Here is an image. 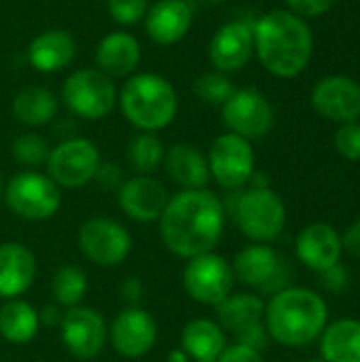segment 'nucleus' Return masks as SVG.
Here are the masks:
<instances>
[{
  "instance_id": "nucleus-1",
  "label": "nucleus",
  "mask_w": 360,
  "mask_h": 362,
  "mask_svg": "<svg viewBox=\"0 0 360 362\" xmlns=\"http://www.w3.org/2000/svg\"><path fill=\"white\" fill-rule=\"evenodd\" d=\"M223 202L208 189H185L176 193L161 214L163 244L185 259L212 252L223 235Z\"/></svg>"
},
{
  "instance_id": "nucleus-2",
  "label": "nucleus",
  "mask_w": 360,
  "mask_h": 362,
  "mask_svg": "<svg viewBox=\"0 0 360 362\" xmlns=\"http://www.w3.org/2000/svg\"><path fill=\"white\" fill-rule=\"evenodd\" d=\"M255 55L278 78L301 74L314 51V36L306 19L289 8H274L252 21Z\"/></svg>"
},
{
  "instance_id": "nucleus-3",
  "label": "nucleus",
  "mask_w": 360,
  "mask_h": 362,
  "mask_svg": "<svg viewBox=\"0 0 360 362\" xmlns=\"http://www.w3.org/2000/svg\"><path fill=\"white\" fill-rule=\"evenodd\" d=\"M263 322L274 341L286 348H301L323 335L329 325V308L327 301L312 288L289 286L272 295L265 305Z\"/></svg>"
},
{
  "instance_id": "nucleus-4",
  "label": "nucleus",
  "mask_w": 360,
  "mask_h": 362,
  "mask_svg": "<svg viewBox=\"0 0 360 362\" xmlns=\"http://www.w3.org/2000/svg\"><path fill=\"white\" fill-rule=\"evenodd\" d=\"M117 104L129 125L155 134L176 119L180 100L176 87L163 74L136 72L123 81Z\"/></svg>"
},
{
  "instance_id": "nucleus-5",
  "label": "nucleus",
  "mask_w": 360,
  "mask_h": 362,
  "mask_svg": "<svg viewBox=\"0 0 360 362\" xmlns=\"http://www.w3.org/2000/svg\"><path fill=\"white\" fill-rule=\"evenodd\" d=\"M117 83L95 66L72 70L59 89V104L85 121H100L108 117L117 106Z\"/></svg>"
},
{
  "instance_id": "nucleus-6",
  "label": "nucleus",
  "mask_w": 360,
  "mask_h": 362,
  "mask_svg": "<svg viewBox=\"0 0 360 362\" xmlns=\"http://www.w3.org/2000/svg\"><path fill=\"white\" fill-rule=\"evenodd\" d=\"M236 223L252 242H274L286 225V206L269 187H252L236 202Z\"/></svg>"
},
{
  "instance_id": "nucleus-7",
  "label": "nucleus",
  "mask_w": 360,
  "mask_h": 362,
  "mask_svg": "<svg viewBox=\"0 0 360 362\" xmlns=\"http://www.w3.org/2000/svg\"><path fill=\"white\" fill-rule=\"evenodd\" d=\"M4 202L13 214L28 221H45L53 216L62 204L59 187L40 172H19L15 174L6 189Z\"/></svg>"
},
{
  "instance_id": "nucleus-8",
  "label": "nucleus",
  "mask_w": 360,
  "mask_h": 362,
  "mask_svg": "<svg viewBox=\"0 0 360 362\" xmlns=\"http://www.w3.org/2000/svg\"><path fill=\"white\" fill-rule=\"evenodd\" d=\"M100 151L87 138H68L51 148L47 159V176L66 189H81L95 178L100 168Z\"/></svg>"
},
{
  "instance_id": "nucleus-9",
  "label": "nucleus",
  "mask_w": 360,
  "mask_h": 362,
  "mask_svg": "<svg viewBox=\"0 0 360 362\" xmlns=\"http://www.w3.org/2000/svg\"><path fill=\"white\" fill-rule=\"evenodd\" d=\"M208 170L223 189L238 191L255 176V151L250 140L231 132L221 134L208 151Z\"/></svg>"
},
{
  "instance_id": "nucleus-10",
  "label": "nucleus",
  "mask_w": 360,
  "mask_h": 362,
  "mask_svg": "<svg viewBox=\"0 0 360 362\" xmlns=\"http://www.w3.org/2000/svg\"><path fill=\"white\" fill-rule=\"evenodd\" d=\"M182 284L191 299L216 308L231 295L236 276L231 265L221 255L206 252L193 257L187 263L182 274Z\"/></svg>"
},
{
  "instance_id": "nucleus-11",
  "label": "nucleus",
  "mask_w": 360,
  "mask_h": 362,
  "mask_svg": "<svg viewBox=\"0 0 360 362\" xmlns=\"http://www.w3.org/2000/svg\"><path fill=\"white\" fill-rule=\"evenodd\" d=\"M225 127L246 140H259L274 127V108L255 87H242L221 106Z\"/></svg>"
},
{
  "instance_id": "nucleus-12",
  "label": "nucleus",
  "mask_w": 360,
  "mask_h": 362,
  "mask_svg": "<svg viewBox=\"0 0 360 362\" xmlns=\"http://www.w3.org/2000/svg\"><path fill=\"white\" fill-rule=\"evenodd\" d=\"M79 246L95 265L115 267L127 259L132 238L127 229L112 218H91L79 231Z\"/></svg>"
},
{
  "instance_id": "nucleus-13",
  "label": "nucleus",
  "mask_w": 360,
  "mask_h": 362,
  "mask_svg": "<svg viewBox=\"0 0 360 362\" xmlns=\"http://www.w3.org/2000/svg\"><path fill=\"white\" fill-rule=\"evenodd\" d=\"M255 55L252 23L246 19H233L223 23L208 42V59L214 70L223 74L238 72Z\"/></svg>"
},
{
  "instance_id": "nucleus-14",
  "label": "nucleus",
  "mask_w": 360,
  "mask_h": 362,
  "mask_svg": "<svg viewBox=\"0 0 360 362\" xmlns=\"http://www.w3.org/2000/svg\"><path fill=\"white\" fill-rule=\"evenodd\" d=\"M314 110L335 123H352L360 119V83L350 76H325L312 89Z\"/></svg>"
},
{
  "instance_id": "nucleus-15",
  "label": "nucleus",
  "mask_w": 360,
  "mask_h": 362,
  "mask_svg": "<svg viewBox=\"0 0 360 362\" xmlns=\"http://www.w3.org/2000/svg\"><path fill=\"white\" fill-rule=\"evenodd\" d=\"M195 8L191 0H153L144 15V32L159 47L178 45L193 28Z\"/></svg>"
},
{
  "instance_id": "nucleus-16",
  "label": "nucleus",
  "mask_w": 360,
  "mask_h": 362,
  "mask_svg": "<svg viewBox=\"0 0 360 362\" xmlns=\"http://www.w3.org/2000/svg\"><path fill=\"white\" fill-rule=\"evenodd\" d=\"M62 339L72 356L91 361L106 341L104 318L93 308H70L62 318Z\"/></svg>"
},
{
  "instance_id": "nucleus-17",
  "label": "nucleus",
  "mask_w": 360,
  "mask_h": 362,
  "mask_svg": "<svg viewBox=\"0 0 360 362\" xmlns=\"http://www.w3.org/2000/svg\"><path fill=\"white\" fill-rule=\"evenodd\" d=\"M93 62L95 68L112 81H125L138 72V66L142 62V45L132 32L112 30L98 40Z\"/></svg>"
},
{
  "instance_id": "nucleus-18",
  "label": "nucleus",
  "mask_w": 360,
  "mask_h": 362,
  "mask_svg": "<svg viewBox=\"0 0 360 362\" xmlns=\"http://www.w3.org/2000/svg\"><path fill=\"white\" fill-rule=\"evenodd\" d=\"M295 252L308 269L325 274L342 261V235L329 223H310L299 231Z\"/></svg>"
},
{
  "instance_id": "nucleus-19",
  "label": "nucleus",
  "mask_w": 360,
  "mask_h": 362,
  "mask_svg": "<svg viewBox=\"0 0 360 362\" xmlns=\"http://www.w3.org/2000/svg\"><path fill=\"white\" fill-rule=\"evenodd\" d=\"M119 206L121 210L140 223H151L161 218L170 195L168 189L153 176H134L119 187Z\"/></svg>"
},
{
  "instance_id": "nucleus-20",
  "label": "nucleus",
  "mask_w": 360,
  "mask_h": 362,
  "mask_svg": "<svg viewBox=\"0 0 360 362\" xmlns=\"http://www.w3.org/2000/svg\"><path fill=\"white\" fill-rule=\"evenodd\" d=\"M79 53L76 38L64 28L38 32L28 45V62L40 74H57L66 70Z\"/></svg>"
},
{
  "instance_id": "nucleus-21",
  "label": "nucleus",
  "mask_w": 360,
  "mask_h": 362,
  "mask_svg": "<svg viewBox=\"0 0 360 362\" xmlns=\"http://www.w3.org/2000/svg\"><path fill=\"white\" fill-rule=\"evenodd\" d=\"M110 341L112 348L127 358L144 356L157 341V325L149 312L129 308L115 318L110 327Z\"/></svg>"
},
{
  "instance_id": "nucleus-22",
  "label": "nucleus",
  "mask_w": 360,
  "mask_h": 362,
  "mask_svg": "<svg viewBox=\"0 0 360 362\" xmlns=\"http://www.w3.org/2000/svg\"><path fill=\"white\" fill-rule=\"evenodd\" d=\"M36 276L34 255L15 242L0 246V297L15 299L25 293Z\"/></svg>"
},
{
  "instance_id": "nucleus-23",
  "label": "nucleus",
  "mask_w": 360,
  "mask_h": 362,
  "mask_svg": "<svg viewBox=\"0 0 360 362\" xmlns=\"http://www.w3.org/2000/svg\"><path fill=\"white\" fill-rule=\"evenodd\" d=\"M161 165L166 168L168 176L182 189H206L210 180L206 155L197 146L187 142L170 146L163 155Z\"/></svg>"
},
{
  "instance_id": "nucleus-24",
  "label": "nucleus",
  "mask_w": 360,
  "mask_h": 362,
  "mask_svg": "<svg viewBox=\"0 0 360 362\" xmlns=\"http://www.w3.org/2000/svg\"><path fill=\"white\" fill-rule=\"evenodd\" d=\"M13 117L25 127H42L49 125L59 110V95H55L49 87L30 85L15 93L11 102Z\"/></svg>"
},
{
  "instance_id": "nucleus-25",
  "label": "nucleus",
  "mask_w": 360,
  "mask_h": 362,
  "mask_svg": "<svg viewBox=\"0 0 360 362\" xmlns=\"http://www.w3.org/2000/svg\"><path fill=\"white\" fill-rule=\"evenodd\" d=\"M280 263H282V259L278 257V252L272 246L252 244L238 252L231 269H233V276L242 284L255 286V288H265L272 282V278L276 276Z\"/></svg>"
},
{
  "instance_id": "nucleus-26",
  "label": "nucleus",
  "mask_w": 360,
  "mask_h": 362,
  "mask_svg": "<svg viewBox=\"0 0 360 362\" xmlns=\"http://www.w3.org/2000/svg\"><path fill=\"white\" fill-rule=\"evenodd\" d=\"M219 320L223 329L236 333L240 339L259 327H263V316H265V303L257 295H229L223 303L216 305Z\"/></svg>"
},
{
  "instance_id": "nucleus-27",
  "label": "nucleus",
  "mask_w": 360,
  "mask_h": 362,
  "mask_svg": "<svg viewBox=\"0 0 360 362\" xmlns=\"http://www.w3.org/2000/svg\"><path fill=\"white\" fill-rule=\"evenodd\" d=\"M318 341L325 362H360V320L339 318L329 322Z\"/></svg>"
},
{
  "instance_id": "nucleus-28",
  "label": "nucleus",
  "mask_w": 360,
  "mask_h": 362,
  "mask_svg": "<svg viewBox=\"0 0 360 362\" xmlns=\"http://www.w3.org/2000/svg\"><path fill=\"white\" fill-rule=\"evenodd\" d=\"M182 348L185 352L197 362H216L227 348L223 329L206 318L193 320L182 331Z\"/></svg>"
},
{
  "instance_id": "nucleus-29",
  "label": "nucleus",
  "mask_w": 360,
  "mask_h": 362,
  "mask_svg": "<svg viewBox=\"0 0 360 362\" xmlns=\"http://www.w3.org/2000/svg\"><path fill=\"white\" fill-rule=\"evenodd\" d=\"M38 333V314L36 310L21 301L11 299L0 308V335L11 344H28Z\"/></svg>"
},
{
  "instance_id": "nucleus-30",
  "label": "nucleus",
  "mask_w": 360,
  "mask_h": 362,
  "mask_svg": "<svg viewBox=\"0 0 360 362\" xmlns=\"http://www.w3.org/2000/svg\"><path fill=\"white\" fill-rule=\"evenodd\" d=\"M163 155L166 148L161 140L151 132L136 134L127 144V161L138 176H151L163 163Z\"/></svg>"
},
{
  "instance_id": "nucleus-31",
  "label": "nucleus",
  "mask_w": 360,
  "mask_h": 362,
  "mask_svg": "<svg viewBox=\"0 0 360 362\" xmlns=\"http://www.w3.org/2000/svg\"><path fill=\"white\" fill-rule=\"evenodd\" d=\"M53 297L57 303L66 305V308H76V303H81V299L85 297L87 291V278L79 267H62L55 278H53Z\"/></svg>"
},
{
  "instance_id": "nucleus-32",
  "label": "nucleus",
  "mask_w": 360,
  "mask_h": 362,
  "mask_svg": "<svg viewBox=\"0 0 360 362\" xmlns=\"http://www.w3.org/2000/svg\"><path fill=\"white\" fill-rule=\"evenodd\" d=\"M193 91L202 102L212 104V106H223L236 91V85L229 78V74L212 70V72H204L195 78Z\"/></svg>"
},
{
  "instance_id": "nucleus-33",
  "label": "nucleus",
  "mask_w": 360,
  "mask_h": 362,
  "mask_svg": "<svg viewBox=\"0 0 360 362\" xmlns=\"http://www.w3.org/2000/svg\"><path fill=\"white\" fill-rule=\"evenodd\" d=\"M49 153H51L49 142L36 132H25V134L17 136L15 142H13L15 161L21 163V165H28V168H36V165L47 163Z\"/></svg>"
},
{
  "instance_id": "nucleus-34",
  "label": "nucleus",
  "mask_w": 360,
  "mask_h": 362,
  "mask_svg": "<svg viewBox=\"0 0 360 362\" xmlns=\"http://www.w3.org/2000/svg\"><path fill=\"white\" fill-rule=\"evenodd\" d=\"M151 0H106L110 19L121 28H132L144 21Z\"/></svg>"
},
{
  "instance_id": "nucleus-35",
  "label": "nucleus",
  "mask_w": 360,
  "mask_h": 362,
  "mask_svg": "<svg viewBox=\"0 0 360 362\" xmlns=\"http://www.w3.org/2000/svg\"><path fill=\"white\" fill-rule=\"evenodd\" d=\"M335 148L348 161H360V123H342L335 132Z\"/></svg>"
},
{
  "instance_id": "nucleus-36",
  "label": "nucleus",
  "mask_w": 360,
  "mask_h": 362,
  "mask_svg": "<svg viewBox=\"0 0 360 362\" xmlns=\"http://www.w3.org/2000/svg\"><path fill=\"white\" fill-rule=\"evenodd\" d=\"M337 0H286L289 11L299 15L301 19H314L329 13Z\"/></svg>"
},
{
  "instance_id": "nucleus-37",
  "label": "nucleus",
  "mask_w": 360,
  "mask_h": 362,
  "mask_svg": "<svg viewBox=\"0 0 360 362\" xmlns=\"http://www.w3.org/2000/svg\"><path fill=\"white\" fill-rule=\"evenodd\" d=\"M216 362H263V356L259 350L244 346V344H236L223 350V354L216 358Z\"/></svg>"
},
{
  "instance_id": "nucleus-38",
  "label": "nucleus",
  "mask_w": 360,
  "mask_h": 362,
  "mask_svg": "<svg viewBox=\"0 0 360 362\" xmlns=\"http://www.w3.org/2000/svg\"><path fill=\"white\" fill-rule=\"evenodd\" d=\"M323 282H325V286H327L331 293L344 291V288L348 286V272H346V267H344L342 263H337L335 267L327 269V272L323 274Z\"/></svg>"
},
{
  "instance_id": "nucleus-39",
  "label": "nucleus",
  "mask_w": 360,
  "mask_h": 362,
  "mask_svg": "<svg viewBox=\"0 0 360 362\" xmlns=\"http://www.w3.org/2000/svg\"><path fill=\"white\" fill-rule=\"evenodd\" d=\"M342 246L346 255H350L352 259H360V218L346 229V233L342 235Z\"/></svg>"
},
{
  "instance_id": "nucleus-40",
  "label": "nucleus",
  "mask_w": 360,
  "mask_h": 362,
  "mask_svg": "<svg viewBox=\"0 0 360 362\" xmlns=\"http://www.w3.org/2000/svg\"><path fill=\"white\" fill-rule=\"evenodd\" d=\"M95 180H100L104 187H112V185L121 182V174L112 163H104V165L100 163V168L95 172Z\"/></svg>"
},
{
  "instance_id": "nucleus-41",
  "label": "nucleus",
  "mask_w": 360,
  "mask_h": 362,
  "mask_svg": "<svg viewBox=\"0 0 360 362\" xmlns=\"http://www.w3.org/2000/svg\"><path fill=\"white\" fill-rule=\"evenodd\" d=\"M197 2L208 4V6H219V4H223V2H227V0H197Z\"/></svg>"
},
{
  "instance_id": "nucleus-42",
  "label": "nucleus",
  "mask_w": 360,
  "mask_h": 362,
  "mask_svg": "<svg viewBox=\"0 0 360 362\" xmlns=\"http://www.w3.org/2000/svg\"><path fill=\"white\" fill-rule=\"evenodd\" d=\"M0 197H2V174H0Z\"/></svg>"
},
{
  "instance_id": "nucleus-43",
  "label": "nucleus",
  "mask_w": 360,
  "mask_h": 362,
  "mask_svg": "<svg viewBox=\"0 0 360 362\" xmlns=\"http://www.w3.org/2000/svg\"><path fill=\"white\" fill-rule=\"evenodd\" d=\"M312 362H325V361H323V358H318V361H312Z\"/></svg>"
}]
</instances>
